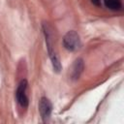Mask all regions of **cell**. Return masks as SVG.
Masks as SVG:
<instances>
[{
  "label": "cell",
  "instance_id": "obj_6",
  "mask_svg": "<svg viewBox=\"0 0 124 124\" xmlns=\"http://www.w3.org/2000/svg\"><path fill=\"white\" fill-rule=\"evenodd\" d=\"M91 1H92L93 4H95V5H97V6L100 5V0H91Z\"/></svg>",
  "mask_w": 124,
  "mask_h": 124
},
{
  "label": "cell",
  "instance_id": "obj_4",
  "mask_svg": "<svg viewBox=\"0 0 124 124\" xmlns=\"http://www.w3.org/2000/svg\"><path fill=\"white\" fill-rule=\"evenodd\" d=\"M105 5L110 10H119L121 8V0H105Z\"/></svg>",
  "mask_w": 124,
  "mask_h": 124
},
{
  "label": "cell",
  "instance_id": "obj_2",
  "mask_svg": "<svg viewBox=\"0 0 124 124\" xmlns=\"http://www.w3.org/2000/svg\"><path fill=\"white\" fill-rule=\"evenodd\" d=\"M26 88H27V81L26 80H22L16 90V99L17 102L19 103V105L23 108H26L28 105V99L26 96Z\"/></svg>",
  "mask_w": 124,
  "mask_h": 124
},
{
  "label": "cell",
  "instance_id": "obj_3",
  "mask_svg": "<svg viewBox=\"0 0 124 124\" xmlns=\"http://www.w3.org/2000/svg\"><path fill=\"white\" fill-rule=\"evenodd\" d=\"M51 108H52V106H51V103L49 102V100L46 98H42L40 101L39 109H40L41 115L44 119L49 117L50 112H51Z\"/></svg>",
  "mask_w": 124,
  "mask_h": 124
},
{
  "label": "cell",
  "instance_id": "obj_1",
  "mask_svg": "<svg viewBox=\"0 0 124 124\" xmlns=\"http://www.w3.org/2000/svg\"><path fill=\"white\" fill-rule=\"evenodd\" d=\"M79 36L75 31H69L63 39V45L68 50H76L79 46Z\"/></svg>",
  "mask_w": 124,
  "mask_h": 124
},
{
  "label": "cell",
  "instance_id": "obj_5",
  "mask_svg": "<svg viewBox=\"0 0 124 124\" xmlns=\"http://www.w3.org/2000/svg\"><path fill=\"white\" fill-rule=\"evenodd\" d=\"M83 69V64H82V61L79 59V60H77L76 63H75V66H74V71H73V78H77L79 77V74L81 73Z\"/></svg>",
  "mask_w": 124,
  "mask_h": 124
}]
</instances>
